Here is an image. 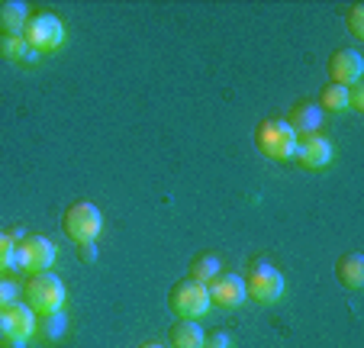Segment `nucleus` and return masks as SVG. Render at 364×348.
Listing matches in <instances>:
<instances>
[{"instance_id": "f257e3e1", "label": "nucleus", "mask_w": 364, "mask_h": 348, "mask_svg": "<svg viewBox=\"0 0 364 348\" xmlns=\"http://www.w3.org/2000/svg\"><path fill=\"white\" fill-rule=\"evenodd\" d=\"M23 303H26L36 316L62 313V307H65V284H62V278H58V274H52V271L29 274L26 287H23Z\"/></svg>"}, {"instance_id": "f03ea898", "label": "nucleus", "mask_w": 364, "mask_h": 348, "mask_svg": "<svg viewBox=\"0 0 364 348\" xmlns=\"http://www.w3.org/2000/svg\"><path fill=\"white\" fill-rule=\"evenodd\" d=\"M23 39L29 42V48H33L36 55H48L65 46L68 33H65V23L58 14H52V10H36V14H29L26 26H23Z\"/></svg>"}, {"instance_id": "7ed1b4c3", "label": "nucleus", "mask_w": 364, "mask_h": 348, "mask_svg": "<svg viewBox=\"0 0 364 348\" xmlns=\"http://www.w3.org/2000/svg\"><path fill=\"white\" fill-rule=\"evenodd\" d=\"M255 149L271 162H290L296 149V132L284 123L281 116H268L255 126Z\"/></svg>"}, {"instance_id": "20e7f679", "label": "nucleus", "mask_w": 364, "mask_h": 348, "mask_svg": "<svg viewBox=\"0 0 364 348\" xmlns=\"http://www.w3.org/2000/svg\"><path fill=\"white\" fill-rule=\"evenodd\" d=\"M168 310H171L178 320H203L206 310H210V294H206V284L193 278H181L171 284L168 290Z\"/></svg>"}, {"instance_id": "39448f33", "label": "nucleus", "mask_w": 364, "mask_h": 348, "mask_svg": "<svg viewBox=\"0 0 364 348\" xmlns=\"http://www.w3.org/2000/svg\"><path fill=\"white\" fill-rule=\"evenodd\" d=\"M103 229V216L90 200H75V204L65 206L62 213V232L68 236L75 246H84V242H94Z\"/></svg>"}, {"instance_id": "423d86ee", "label": "nucleus", "mask_w": 364, "mask_h": 348, "mask_svg": "<svg viewBox=\"0 0 364 348\" xmlns=\"http://www.w3.org/2000/svg\"><path fill=\"white\" fill-rule=\"evenodd\" d=\"M242 284H245V297L255 303H277L284 297V274L277 271L274 265H268V261H252L245 271V278H242Z\"/></svg>"}, {"instance_id": "0eeeda50", "label": "nucleus", "mask_w": 364, "mask_h": 348, "mask_svg": "<svg viewBox=\"0 0 364 348\" xmlns=\"http://www.w3.org/2000/svg\"><path fill=\"white\" fill-rule=\"evenodd\" d=\"M58 258V248L52 239H46V236H23L20 242H16V258H14V268H20V271H29V274H42V271H52V265H55Z\"/></svg>"}, {"instance_id": "6e6552de", "label": "nucleus", "mask_w": 364, "mask_h": 348, "mask_svg": "<svg viewBox=\"0 0 364 348\" xmlns=\"http://www.w3.org/2000/svg\"><path fill=\"white\" fill-rule=\"evenodd\" d=\"M36 322L39 320L26 303H7V307H0V339L10 348H26V342L36 335Z\"/></svg>"}, {"instance_id": "1a4fd4ad", "label": "nucleus", "mask_w": 364, "mask_h": 348, "mask_svg": "<svg viewBox=\"0 0 364 348\" xmlns=\"http://www.w3.org/2000/svg\"><path fill=\"white\" fill-rule=\"evenodd\" d=\"M206 294H210V307H220V310H235L248 300L242 274H229V271L216 274V278L206 284Z\"/></svg>"}, {"instance_id": "9d476101", "label": "nucleus", "mask_w": 364, "mask_h": 348, "mask_svg": "<svg viewBox=\"0 0 364 348\" xmlns=\"http://www.w3.org/2000/svg\"><path fill=\"white\" fill-rule=\"evenodd\" d=\"M326 71H329V84H342V88H351V84L361 81L364 75V58L358 48H336L326 62Z\"/></svg>"}, {"instance_id": "9b49d317", "label": "nucleus", "mask_w": 364, "mask_h": 348, "mask_svg": "<svg viewBox=\"0 0 364 348\" xmlns=\"http://www.w3.org/2000/svg\"><path fill=\"white\" fill-rule=\"evenodd\" d=\"M294 158L309 171H319L332 162V142L323 132H309V136H296Z\"/></svg>"}, {"instance_id": "f8f14e48", "label": "nucleus", "mask_w": 364, "mask_h": 348, "mask_svg": "<svg viewBox=\"0 0 364 348\" xmlns=\"http://www.w3.org/2000/svg\"><path fill=\"white\" fill-rule=\"evenodd\" d=\"M284 123L296 132V136H309V132H319L323 126V110L316 107V100H296L287 110V120Z\"/></svg>"}, {"instance_id": "ddd939ff", "label": "nucleus", "mask_w": 364, "mask_h": 348, "mask_svg": "<svg viewBox=\"0 0 364 348\" xmlns=\"http://www.w3.org/2000/svg\"><path fill=\"white\" fill-rule=\"evenodd\" d=\"M336 278L345 290H361L364 287V258L358 252H345L336 261Z\"/></svg>"}, {"instance_id": "4468645a", "label": "nucleus", "mask_w": 364, "mask_h": 348, "mask_svg": "<svg viewBox=\"0 0 364 348\" xmlns=\"http://www.w3.org/2000/svg\"><path fill=\"white\" fill-rule=\"evenodd\" d=\"M29 7L20 0H0V36H23Z\"/></svg>"}, {"instance_id": "2eb2a0df", "label": "nucleus", "mask_w": 364, "mask_h": 348, "mask_svg": "<svg viewBox=\"0 0 364 348\" xmlns=\"http://www.w3.org/2000/svg\"><path fill=\"white\" fill-rule=\"evenodd\" d=\"M203 326L197 320H178L168 329V342L171 348H203Z\"/></svg>"}, {"instance_id": "dca6fc26", "label": "nucleus", "mask_w": 364, "mask_h": 348, "mask_svg": "<svg viewBox=\"0 0 364 348\" xmlns=\"http://www.w3.org/2000/svg\"><path fill=\"white\" fill-rule=\"evenodd\" d=\"M0 58L10 65H33L39 55L29 48L23 36H0Z\"/></svg>"}, {"instance_id": "f3484780", "label": "nucleus", "mask_w": 364, "mask_h": 348, "mask_svg": "<svg viewBox=\"0 0 364 348\" xmlns=\"http://www.w3.org/2000/svg\"><path fill=\"white\" fill-rule=\"evenodd\" d=\"M220 271H223V268H220V258H216L213 252H200L197 258L191 261V268H187V278L200 280V284H210V280H213Z\"/></svg>"}, {"instance_id": "a211bd4d", "label": "nucleus", "mask_w": 364, "mask_h": 348, "mask_svg": "<svg viewBox=\"0 0 364 348\" xmlns=\"http://www.w3.org/2000/svg\"><path fill=\"white\" fill-rule=\"evenodd\" d=\"M316 107L323 110V113H342V110H348V88H342V84H326V88L319 90Z\"/></svg>"}, {"instance_id": "6ab92c4d", "label": "nucleus", "mask_w": 364, "mask_h": 348, "mask_svg": "<svg viewBox=\"0 0 364 348\" xmlns=\"http://www.w3.org/2000/svg\"><path fill=\"white\" fill-rule=\"evenodd\" d=\"M36 332H42V339H62L65 332H68V320H65V313H52V316H42L39 322H36Z\"/></svg>"}, {"instance_id": "aec40b11", "label": "nucleus", "mask_w": 364, "mask_h": 348, "mask_svg": "<svg viewBox=\"0 0 364 348\" xmlns=\"http://www.w3.org/2000/svg\"><path fill=\"white\" fill-rule=\"evenodd\" d=\"M345 26L355 39H364V4H351L348 14H345Z\"/></svg>"}, {"instance_id": "412c9836", "label": "nucleus", "mask_w": 364, "mask_h": 348, "mask_svg": "<svg viewBox=\"0 0 364 348\" xmlns=\"http://www.w3.org/2000/svg\"><path fill=\"white\" fill-rule=\"evenodd\" d=\"M14 258H16V242L10 239L7 232H0V274L14 268Z\"/></svg>"}, {"instance_id": "4be33fe9", "label": "nucleus", "mask_w": 364, "mask_h": 348, "mask_svg": "<svg viewBox=\"0 0 364 348\" xmlns=\"http://www.w3.org/2000/svg\"><path fill=\"white\" fill-rule=\"evenodd\" d=\"M203 348H232V335L226 329H210L203 335Z\"/></svg>"}, {"instance_id": "5701e85b", "label": "nucleus", "mask_w": 364, "mask_h": 348, "mask_svg": "<svg viewBox=\"0 0 364 348\" xmlns=\"http://www.w3.org/2000/svg\"><path fill=\"white\" fill-rule=\"evenodd\" d=\"M348 110H355V113H361L364 110V84H351L348 88Z\"/></svg>"}, {"instance_id": "b1692460", "label": "nucleus", "mask_w": 364, "mask_h": 348, "mask_svg": "<svg viewBox=\"0 0 364 348\" xmlns=\"http://www.w3.org/2000/svg\"><path fill=\"white\" fill-rule=\"evenodd\" d=\"M7 303H16V284L0 278V307H7Z\"/></svg>"}, {"instance_id": "393cba45", "label": "nucleus", "mask_w": 364, "mask_h": 348, "mask_svg": "<svg viewBox=\"0 0 364 348\" xmlns=\"http://www.w3.org/2000/svg\"><path fill=\"white\" fill-rule=\"evenodd\" d=\"M77 258H84V261H94V258H97V248H94V242H84V246H77Z\"/></svg>"}, {"instance_id": "a878e982", "label": "nucleus", "mask_w": 364, "mask_h": 348, "mask_svg": "<svg viewBox=\"0 0 364 348\" xmlns=\"http://www.w3.org/2000/svg\"><path fill=\"white\" fill-rule=\"evenodd\" d=\"M142 348H161V345H155V342H145V345Z\"/></svg>"}]
</instances>
